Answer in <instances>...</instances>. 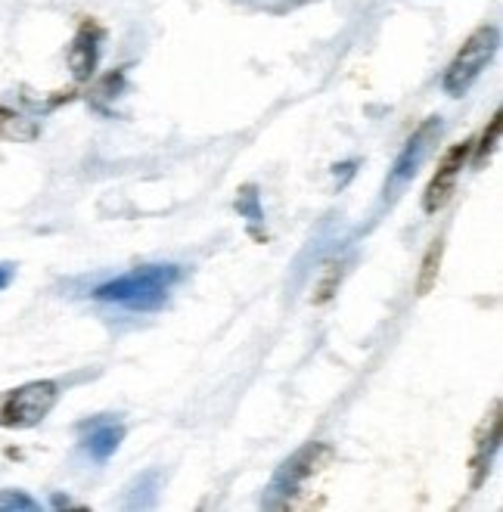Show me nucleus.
<instances>
[{
  "mask_svg": "<svg viewBox=\"0 0 503 512\" xmlns=\"http://www.w3.org/2000/svg\"><path fill=\"white\" fill-rule=\"evenodd\" d=\"M174 283H177L174 264H150V267H137L125 277L97 286L94 298L112 301V305H122L128 311H159Z\"/></svg>",
  "mask_w": 503,
  "mask_h": 512,
  "instance_id": "1",
  "label": "nucleus"
},
{
  "mask_svg": "<svg viewBox=\"0 0 503 512\" xmlns=\"http://www.w3.org/2000/svg\"><path fill=\"white\" fill-rule=\"evenodd\" d=\"M497 137H500V112L491 118V125H488V131H485V137H482L479 149H476V162H482L485 156H491V149L497 146Z\"/></svg>",
  "mask_w": 503,
  "mask_h": 512,
  "instance_id": "14",
  "label": "nucleus"
},
{
  "mask_svg": "<svg viewBox=\"0 0 503 512\" xmlns=\"http://www.w3.org/2000/svg\"><path fill=\"white\" fill-rule=\"evenodd\" d=\"M330 457H333V454H330V447H323V444L305 447L302 454H295V457L283 466V472L277 475V485H283L286 494L299 491L320 466H327V463H330Z\"/></svg>",
  "mask_w": 503,
  "mask_h": 512,
  "instance_id": "7",
  "label": "nucleus"
},
{
  "mask_svg": "<svg viewBox=\"0 0 503 512\" xmlns=\"http://www.w3.org/2000/svg\"><path fill=\"white\" fill-rule=\"evenodd\" d=\"M10 280H13V270H10L7 264H0V289H4Z\"/></svg>",
  "mask_w": 503,
  "mask_h": 512,
  "instance_id": "15",
  "label": "nucleus"
},
{
  "mask_svg": "<svg viewBox=\"0 0 503 512\" xmlns=\"http://www.w3.org/2000/svg\"><path fill=\"white\" fill-rule=\"evenodd\" d=\"M122 438H125L122 426H97L91 435H87L84 447L94 460H109L118 450V444H122Z\"/></svg>",
  "mask_w": 503,
  "mask_h": 512,
  "instance_id": "9",
  "label": "nucleus"
},
{
  "mask_svg": "<svg viewBox=\"0 0 503 512\" xmlns=\"http://www.w3.org/2000/svg\"><path fill=\"white\" fill-rule=\"evenodd\" d=\"M0 509H22V512H32V509H38V503L28 497V494H22V491H4L0 494Z\"/></svg>",
  "mask_w": 503,
  "mask_h": 512,
  "instance_id": "13",
  "label": "nucleus"
},
{
  "mask_svg": "<svg viewBox=\"0 0 503 512\" xmlns=\"http://www.w3.org/2000/svg\"><path fill=\"white\" fill-rule=\"evenodd\" d=\"M342 274H345L342 261H327V264L320 267V280L314 286V305H327V301L339 292Z\"/></svg>",
  "mask_w": 503,
  "mask_h": 512,
  "instance_id": "11",
  "label": "nucleus"
},
{
  "mask_svg": "<svg viewBox=\"0 0 503 512\" xmlns=\"http://www.w3.org/2000/svg\"><path fill=\"white\" fill-rule=\"evenodd\" d=\"M441 255H445V243L435 239V243L429 246V252H426V258H423V270H420V280H417V295H429L432 286L438 283Z\"/></svg>",
  "mask_w": 503,
  "mask_h": 512,
  "instance_id": "12",
  "label": "nucleus"
},
{
  "mask_svg": "<svg viewBox=\"0 0 503 512\" xmlns=\"http://www.w3.org/2000/svg\"><path fill=\"white\" fill-rule=\"evenodd\" d=\"M38 137V125L32 118H25L13 109H4L0 106V140H16V143H25V140H35Z\"/></svg>",
  "mask_w": 503,
  "mask_h": 512,
  "instance_id": "10",
  "label": "nucleus"
},
{
  "mask_svg": "<svg viewBox=\"0 0 503 512\" xmlns=\"http://www.w3.org/2000/svg\"><path fill=\"white\" fill-rule=\"evenodd\" d=\"M438 137H441V118H426V122L413 131V137L404 143V149L398 153L389 184H404V180H410L413 174H417L420 165L426 162V156L432 153V146H435Z\"/></svg>",
  "mask_w": 503,
  "mask_h": 512,
  "instance_id": "5",
  "label": "nucleus"
},
{
  "mask_svg": "<svg viewBox=\"0 0 503 512\" xmlns=\"http://www.w3.org/2000/svg\"><path fill=\"white\" fill-rule=\"evenodd\" d=\"M59 385L56 382H28L13 388L10 395L0 401V429H32L56 407Z\"/></svg>",
  "mask_w": 503,
  "mask_h": 512,
  "instance_id": "3",
  "label": "nucleus"
},
{
  "mask_svg": "<svg viewBox=\"0 0 503 512\" xmlns=\"http://www.w3.org/2000/svg\"><path fill=\"white\" fill-rule=\"evenodd\" d=\"M500 47V32L497 25H482L476 28L463 47L457 50V56L451 59V66L445 69V78H441V87H445L448 97H463L466 90L479 81V75L488 69V63L494 59Z\"/></svg>",
  "mask_w": 503,
  "mask_h": 512,
  "instance_id": "2",
  "label": "nucleus"
},
{
  "mask_svg": "<svg viewBox=\"0 0 503 512\" xmlns=\"http://www.w3.org/2000/svg\"><path fill=\"white\" fill-rule=\"evenodd\" d=\"M100 38L103 32L94 25V22H84L78 28V35L69 47V66H72V75L78 81H87L94 72H97V63H100Z\"/></svg>",
  "mask_w": 503,
  "mask_h": 512,
  "instance_id": "6",
  "label": "nucleus"
},
{
  "mask_svg": "<svg viewBox=\"0 0 503 512\" xmlns=\"http://www.w3.org/2000/svg\"><path fill=\"white\" fill-rule=\"evenodd\" d=\"M497 444H500V404L494 401L491 416L482 423V432H479V441H476V454H472V472H476V475H472V488H479L485 481Z\"/></svg>",
  "mask_w": 503,
  "mask_h": 512,
  "instance_id": "8",
  "label": "nucleus"
},
{
  "mask_svg": "<svg viewBox=\"0 0 503 512\" xmlns=\"http://www.w3.org/2000/svg\"><path fill=\"white\" fill-rule=\"evenodd\" d=\"M469 153H472V140L457 143V146H451L448 153H445V159H441L435 177L429 180V187L423 193V212L426 215L441 212V208L451 202V196L457 193V180L463 174V165L469 162Z\"/></svg>",
  "mask_w": 503,
  "mask_h": 512,
  "instance_id": "4",
  "label": "nucleus"
}]
</instances>
